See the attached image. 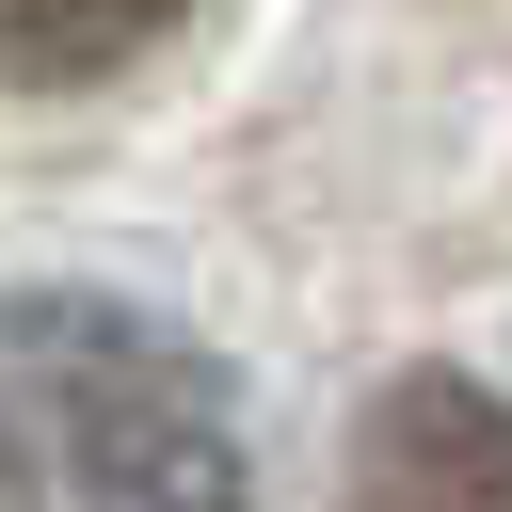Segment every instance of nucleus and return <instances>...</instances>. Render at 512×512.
I'll list each match as a JSON object with an SVG mask.
<instances>
[{
  "label": "nucleus",
  "instance_id": "3",
  "mask_svg": "<svg viewBox=\"0 0 512 512\" xmlns=\"http://www.w3.org/2000/svg\"><path fill=\"white\" fill-rule=\"evenodd\" d=\"M192 0H0V80H112L128 48H160Z\"/></svg>",
  "mask_w": 512,
  "mask_h": 512
},
{
  "label": "nucleus",
  "instance_id": "1",
  "mask_svg": "<svg viewBox=\"0 0 512 512\" xmlns=\"http://www.w3.org/2000/svg\"><path fill=\"white\" fill-rule=\"evenodd\" d=\"M0 512H240L224 384L112 288H0Z\"/></svg>",
  "mask_w": 512,
  "mask_h": 512
},
{
  "label": "nucleus",
  "instance_id": "2",
  "mask_svg": "<svg viewBox=\"0 0 512 512\" xmlns=\"http://www.w3.org/2000/svg\"><path fill=\"white\" fill-rule=\"evenodd\" d=\"M352 512H512V400L464 368H416L352 432Z\"/></svg>",
  "mask_w": 512,
  "mask_h": 512
}]
</instances>
